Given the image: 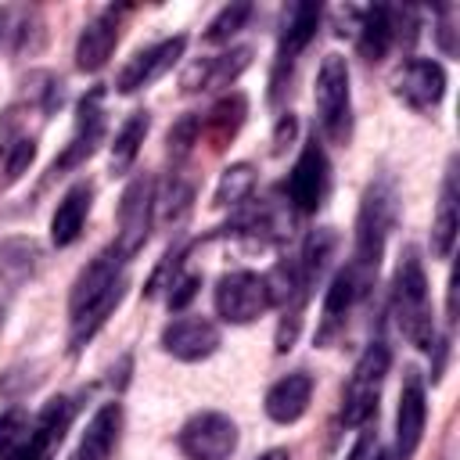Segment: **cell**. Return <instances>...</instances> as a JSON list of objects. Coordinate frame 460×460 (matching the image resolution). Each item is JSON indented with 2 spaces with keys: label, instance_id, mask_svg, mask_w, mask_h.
<instances>
[{
  "label": "cell",
  "instance_id": "6da1fadb",
  "mask_svg": "<svg viewBox=\"0 0 460 460\" xmlns=\"http://www.w3.org/2000/svg\"><path fill=\"white\" fill-rule=\"evenodd\" d=\"M395 212H399V201H395L392 180H388V176L370 180L367 190H363V201H359V216H356V248H352V262H349V270L356 273V280H359L363 288H370L374 277H377V266H381L388 234H392V226H395Z\"/></svg>",
  "mask_w": 460,
  "mask_h": 460
},
{
  "label": "cell",
  "instance_id": "7a4b0ae2",
  "mask_svg": "<svg viewBox=\"0 0 460 460\" xmlns=\"http://www.w3.org/2000/svg\"><path fill=\"white\" fill-rule=\"evenodd\" d=\"M392 313H395V323H399V331L406 334L410 345H417L420 352H431L435 349V316H431L428 277H424L420 252L413 244H406L402 255H399V262H395Z\"/></svg>",
  "mask_w": 460,
  "mask_h": 460
},
{
  "label": "cell",
  "instance_id": "3957f363",
  "mask_svg": "<svg viewBox=\"0 0 460 460\" xmlns=\"http://www.w3.org/2000/svg\"><path fill=\"white\" fill-rule=\"evenodd\" d=\"M313 104H316V122L320 133L345 147L352 140V93H349V65L341 54H327L316 68V86H313Z\"/></svg>",
  "mask_w": 460,
  "mask_h": 460
},
{
  "label": "cell",
  "instance_id": "277c9868",
  "mask_svg": "<svg viewBox=\"0 0 460 460\" xmlns=\"http://www.w3.org/2000/svg\"><path fill=\"white\" fill-rule=\"evenodd\" d=\"M388 363H392V352H388V345L381 338L363 349V356L356 359V367L349 374V385L341 392V424L345 428L370 424V417L377 413V399H381V385H385Z\"/></svg>",
  "mask_w": 460,
  "mask_h": 460
},
{
  "label": "cell",
  "instance_id": "5b68a950",
  "mask_svg": "<svg viewBox=\"0 0 460 460\" xmlns=\"http://www.w3.org/2000/svg\"><path fill=\"white\" fill-rule=\"evenodd\" d=\"M320 4H291L284 11V25H280V40H277V54H273V72H270V97L277 101L284 93V86L295 75V65L302 58V50L313 43L316 29H320Z\"/></svg>",
  "mask_w": 460,
  "mask_h": 460
},
{
  "label": "cell",
  "instance_id": "8992f818",
  "mask_svg": "<svg viewBox=\"0 0 460 460\" xmlns=\"http://www.w3.org/2000/svg\"><path fill=\"white\" fill-rule=\"evenodd\" d=\"M108 133V111H104V90L93 86L90 93L79 97L75 104V122H72V137L61 147V155L50 165V176H65L72 169H79L86 158H93V151L104 144Z\"/></svg>",
  "mask_w": 460,
  "mask_h": 460
},
{
  "label": "cell",
  "instance_id": "52a82bcc",
  "mask_svg": "<svg viewBox=\"0 0 460 460\" xmlns=\"http://www.w3.org/2000/svg\"><path fill=\"white\" fill-rule=\"evenodd\" d=\"M72 417H75V402L68 395L47 399V406L36 413L32 428L14 438V446L4 453V460H54L65 442V431L72 428Z\"/></svg>",
  "mask_w": 460,
  "mask_h": 460
},
{
  "label": "cell",
  "instance_id": "ba28073f",
  "mask_svg": "<svg viewBox=\"0 0 460 460\" xmlns=\"http://www.w3.org/2000/svg\"><path fill=\"white\" fill-rule=\"evenodd\" d=\"M327 190H331V162H327L320 140L313 137V140L302 144V151H298V158H295V165L284 180L288 208L295 216H313L323 205Z\"/></svg>",
  "mask_w": 460,
  "mask_h": 460
},
{
  "label": "cell",
  "instance_id": "9c48e42d",
  "mask_svg": "<svg viewBox=\"0 0 460 460\" xmlns=\"http://www.w3.org/2000/svg\"><path fill=\"white\" fill-rule=\"evenodd\" d=\"M126 262H129V259H126L115 244H108L104 252H97V255L79 270V277H75V284H72L68 316H75V313H83V309H90V305H97V302H104V298H111V295H126V273H122Z\"/></svg>",
  "mask_w": 460,
  "mask_h": 460
},
{
  "label": "cell",
  "instance_id": "30bf717a",
  "mask_svg": "<svg viewBox=\"0 0 460 460\" xmlns=\"http://www.w3.org/2000/svg\"><path fill=\"white\" fill-rule=\"evenodd\" d=\"M212 298H216L219 320H226V323H252V320H259L262 313L273 309L266 277L262 273H252V270L223 273Z\"/></svg>",
  "mask_w": 460,
  "mask_h": 460
},
{
  "label": "cell",
  "instance_id": "8fae6325",
  "mask_svg": "<svg viewBox=\"0 0 460 460\" xmlns=\"http://www.w3.org/2000/svg\"><path fill=\"white\" fill-rule=\"evenodd\" d=\"M176 446L187 460H230L237 449V424L219 410H201L180 428Z\"/></svg>",
  "mask_w": 460,
  "mask_h": 460
},
{
  "label": "cell",
  "instance_id": "7c38bea8",
  "mask_svg": "<svg viewBox=\"0 0 460 460\" xmlns=\"http://www.w3.org/2000/svg\"><path fill=\"white\" fill-rule=\"evenodd\" d=\"M151 223H155V183L151 176H137L126 183L122 190V201H119V234H115V248L133 259L147 234H151Z\"/></svg>",
  "mask_w": 460,
  "mask_h": 460
},
{
  "label": "cell",
  "instance_id": "4fadbf2b",
  "mask_svg": "<svg viewBox=\"0 0 460 460\" xmlns=\"http://www.w3.org/2000/svg\"><path fill=\"white\" fill-rule=\"evenodd\" d=\"M428 424V392L424 377L417 367L402 370V388H399V410H395V460H413Z\"/></svg>",
  "mask_w": 460,
  "mask_h": 460
},
{
  "label": "cell",
  "instance_id": "5bb4252c",
  "mask_svg": "<svg viewBox=\"0 0 460 460\" xmlns=\"http://www.w3.org/2000/svg\"><path fill=\"white\" fill-rule=\"evenodd\" d=\"M183 47H187V36H169L162 43H151L144 50H137L115 75V90L119 93H137V90H147L151 83H158L180 58H183Z\"/></svg>",
  "mask_w": 460,
  "mask_h": 460
},
{
  "label": "cell",
  "instance_id": "9a60e30c",
  "mask_svg": "<svg viewBox=\"0 0 460 460\" xmlns=\"http://www.w3.org/2000/svg\"><path fill=\"white\" fill-rule=\"evenodd\" d=\"M349 14L356 18L352 36H356L359 58L370 61V65L385 61V54H388V50L395 47V40H399L402 11L385 7V4H374V7H349Z\"/></svg>",
  "mask_w": 460,
  "mask_h": 460
},
{
  "label": "cell",
  "instance_id": "2e32d148",
  "mask_svg": "<svg viewBox=\"0 0 460 460\" xmlns=\"http://www.w3.org/2000/svg\"><path fill=\"white\" fill-rule=\"evenodd\" d=\"M122 14H126V7L108 4V7H101V11L83 25V32H79V40H75V68H79V72H101V68L108 65L111 50H115V43H119Z\"/></svg>",
  "mask_w": 460,
  "mask_h": 460
},
{
  "label": "cell",
  "instance_id": "e0dca14e",
  "mask_svg": "<svg viewBox=\"0 0 460 460\" xmlns=\"http://www.w3.org/2000/svg\"><path fill=\"white\" fill-rule=\"evenodd\" d=\"M395 97L413 111H431L446 97V68L428 58H410L395 72Z\"/></svg>",
  "mask_w": 460,
  "mask_h": 460
},
{
  "label": "cell",
  "instance_id": "ac0fdd59",
  "mask_svg": "<svg viewBox=\"0 0 460 460\" xmlns=\"http://www.w3.org/2000/svg\"><path fill=\"white\" fill-rule=\"evenodd\" d=\"M162 349L183 363L208 359L219 349V327L208 316H172L162 327Z\"/></svg>",
  "mask_w": 460,
  "mask_h": 460
},
{
  "label": "cell",
  "instance_id": "d6986e66",
  "mask_svg": "<svg viewBox=\"0 0 460 460\" xmlns=\"http://www.w3.org/2000/svg\"><path fill=\"white\" fill-rule=\"evenodd\" d=\"M363 284L356 280V273L349 266H341L334 277H331V288L323 291V309H320V323H316V345H327L334 341L341 331H345V320L352 313V305L363 298Z\"/></svg>",
  "mask_w": 460,
  "mask_h": 460
},
{
  "label": "cell",
  "instance_id": "ffe728a7",
  "mask_svg": "<svg viewBox=\"0 0 460 460\" xmlns=\"http://www.w3.org/2000/svg\"><path fill=\"white\" fill-rule=\"evenodd\" d=\"M248 65H252V47H234V50H226V54L201 58V61L187 65V72L180 75V90H183V93H198V90L230 86Z\"/></svg>",
  "mask_w": 460,
  "mask_h": 460
},
{
  "label": "cell",
  "instance_id": "44dd1931",
  "mask_svg": "<svg viewBox=\"0 0 460 460\" xmlns=\"http://www.w3.org/2000/svg\"><path fill=\"white\" fill-rule=\"evenodd\" d=\"M90 205H93V183H86V180L72 183L61 194V201H58V208L50 216V241H54V248H68V244L79 241V234L86 226V216H90Z\"/></svg>",
  "mask_w": 460,
  "mask_h": 460
},
{
  "label": "cell",
  "instance_id": "7402d4cb",
  "mask_svg": "<svg viewBox=\"0 0 460 460\" xmlns=\"http://www.w3.org/2000/svg\"><path fill=\"white\" fill-rule=\"evenodd\" d=\"M309 399H313V377L305 370H295V374H284L280 381L270 385L262 406H266V417L273 424H295L309 410Z\"/></svg>",
  "mask_w": 460,
  "mask_h": 460
},
{
  "label": "cell",
  "instance_id": "603a6c76",
  "mask_svg": "<svg viewBox=\"0 0 460 460\" xmlns=\"http://www.w3.org/2000/svg\"><path fill=\"white\" fill-rule=\"evenodd\" d=\"M119 431H122V406L119 402H104L90 417V424H86L72 460H108L115 442H119Z\"/></svg>",
  "mask_w": 460,
  "mask_h": 460
},
{
  "label": "cell",
  "instance_id": "cb8c5ba5",
  "mask_svg": "<svg viewBox=\"0 0 460 460\" xmlns=\"http://www.w3.org/2000/svg\"><path fill=\"white\" fill-rule=\"evenodd\" d=\"M456 226H460V216H456V162H449L446 180H442V194H438V212L431 219V255L435 259L453 255Z\"/></svg>",
  "mask_w": 460,
  "mask_h": 460
},
{
  "label": "cell",
  "instance_id": "d4e9b609",
  "mask_svg": "<svg viewBox=\"0 0 460 460\" xmlns=\"http://www.w3.org/2000/svg\"><path fill=\"white\" fill-rule=\"evenodd\" d=\"M244 115H248V101H244L241 93H230V97H223V101L212 104V111L201 119V133L208 137L212 151H223V147L237 137Z\"/></svg>",
  "mask_w": 460,
  "mask_h": 460
},
{
  "label": "cell",
  "instance_id": "484cf974",
  "mask_svg": "<svg viewBox=\"0 0 460 460\" xmlns=\"http://www.w3.org/2000/svg\"><path fill=\"white\" fill-rule=\"evenodd\" d=\"M40 270V244L32 237H4L0 241V280L18 288Z\"/></svg>",
  "mask_w": 460,
  "mask_h": 460
},
{
  "label": "cell",
  "instance_id": "4316f807",
  "mask_svg": "<svg viewBox=\"0 0 460 460\" xmlns=\"http://www.w3.org/2000/svg\"><path fill=\"white\" fill-rule=\"evenodd\" d=\"M334 248H338V234H334L331 226H316V230L305 237L302 255L295 259V262H298V277H302L305 291H313V288L320 284V277H323V270H327V262H331Z\"/></svg>",
  "mask_w": 460,
  "mask_h": 460
},
{
  "label": "cell",
  "instance_id": "83f0119b",
  "mask_svg": "<svg viewBox=\"0 0 460 460\" xmlns=\"http://www.w3.org/2000/svg\"><path fill=\"white\" fill-rule=\"evenodd\" d=\"M147 129H151V115H147V111H133V115L119 126L115 144H111V176L129 172V165H133L137 155H140V144H144Z\"/></svg>",
  "mask_w": 460,
  "mask_h": 460
},
{
  "label": "cell",
  "instance_id": "f1b7e54d",
  "mask_svg": "<svg viewBox=\"0 0 460 460\" xmlns=\"http://www.w3.org/2000/svg\"><path fill=\"white\" fill-rule=\"evenodd\" d=\"M252 190H255V169L248 162H237V165L223 169V176L216 183V194H212V205L216 208L241 205L244 198H252Z\"/></svg>",
  "mask_w": 460,
  "mask_h": 460
},
{
  "label": "cell",
  "instance_id": "f546056e",
  "mask_svg": "<svg viewBox=\"0 0 460 460\" xmlns=\"http://www.w3.org/2000/svg\"><path fill=\"white\" fill-rule=\"evenodd\" d=\"M36 158V137L32 133H18V137H7L0 140V172H4V187H11Z\"/></svg>",
  "mask_w": 460,
  "mask_h": 460
},
{
  "label": "cell",
  "instance_id": "4dcf8cb0",
  "mask_svg": "<svg viewBox=\"0 0 460 460\" xmlns=\"http://www.w3.org/2000/svg\"><path fill=\"white\" fill-rule=\"evenodd\" d=\"M190 201H194V187L172 176L169 190H165V194H155V216H158L162 223H180V219L187 216Z\"/></svg>",
  "mask_w": 460,
  "mask_h": 460
},
{
  "label": "cell",
  "instance_id": "1f68e13d",
  "mask_svg": "<svg viewBox=\"0 0 460 460\" xmlns=\"http://www.w3.org/2000/svg\"><path fill=\"white\" fill-rule=\"evenodd\" d=\"M248 18H252V4H226V7L208 22V29L201 32V40H205V43H226Z\"/></svg>",
  "mask_w": 460,
  "mask_h": 460
},
{
  "label": "cell",
  "instance_id": "d6a6232c",
  "mask_svg": "<svg viewBox=\"0 0 460 460\" xmlns=\"http://www.w3.org/2000/svg\"><path fill=\"white\" fill-rule=\"evenodd\" d=\"M198 140H201V115H183V119L169 129V155H172V158H183Z\"/></svg>",
  "mask_w": 460,
  "mask_h": 460
},
{
  "label": "cell",
  "instance_id": "836d02e7",
  "mask_svg": "<svg viewBox=\"0 0 460 460\" xmlns=\"http://www.w3.org/2000/svg\"><path fill=\"white\" fill-rule=\"evenodd\" d=\"M198 288H201V273L180 270V273L172 277V284H169V309H183V305L198 295Z\"/></svg>",
  "mask_w": 460,
  "mask_h": 460
},
{
  "label": "cell",
  "instance_id": "e575fe53",
  "mask_svg": "<svg viewBox=\"0 0 460 460\" xmlns=\"http://www.w3.org/2000/svg\"><path fill=\"white\" fill-rule=\"evenodd\" d=\"M25 431V417H22V410H7V413H0V460H4V453L14 446V438Z\"/></svg>",
  "mask_w": 460,
  "mask_h": 460
},
{
  "label": "cell",
  "instance_id": "d590c367",
  "mask_svg": "<svg viewBox=\"0 0 460 460\" xmlns=\"http://www.w3.org/2000/svg\"><path fill=\"white\" fill-rule=\"evenodd\" d=\"M374 453H377V435H374L370 424H363L359 428V438L352 442V449H349L345 460H374Z\"/></svg>",
  "mask_w": 460,
  "mask_h": 460
},
{
  "label": "cell",
  "instance_id": "8d00e7d4",
  "mask_svg": "<svg viewBox=\"0 0 460 460\" xmlns=\"http://www.w3.org/2000/svg\"><path fill=\"white\" fill-rule=\"evenodd\" d=\"M453 14H456V7H442L438 11V18H442V25L435 29V36H438V47L446 50V54H456V40H453Z\"/></svg>",
  "mask_w": 460,
  "mask_h": 460
},
{
  "label": "cell",
  "instance_id": "74e56055",
  "mask_svg": "<svg viewBox=\"0 0 460 460\" xmlns=\"http://www.w3.org/2000/svg\"><path fill=\"white\" fill-rule=\"evenodd\" d=\"M291 137H295V115L288 111V115H280V122H277V133H273V155H280V151L291 144Z\"/></svg>",
  "mask_w": 460,
  "mask_h": 460
},
{
  "label": "cell",
  "instance_id": "f35d334b",
  "mask_svg": "<svg viewBox=\"0 0 460 460\" xmlns=\"http://www.w3.org/2000/svg\"><path fill=\"white\" fill-rule=\"evenodd\" d=\"M259 460H291V456H288V449H270V453H262Z\"/></svg>",
  "mask_w": 460,
  "mask_h": 460
},
{
  "label": "cell",
  "instance_id": "ab89813d",
  "mask_svg": "<svg viewBox=\"0 0 460 460\" xmlns=\"http://www.w3.org/2000/svg\"><path fill=\"white\" fill-rule=\"evenodd\" d=\"M4 29H7V7H0V36H4Z\"/></svg>",
  "mask_w": 460,
  "mask_h": 460
},
{
  "label": "cell",
  "instance_id": "60d3db41",
  "mask_svg": "<svg viewBox=\"0 0 460 460\" xmlns=\"http://www.w3.org/2000/svg\"><path fill=\"white\" fill-rule=\"evenodd\" d=\"M374 460H388V456H385V453H374Z\"/></svg>",
  "mask_w": 460,
  "mask_h": 460
}]
</instances>
